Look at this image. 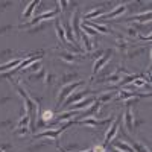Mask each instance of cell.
Here are the masks:
<instances>
[{"mask_svg":"<svg viewBox=\"0 0 152 152\" xmlns=\"http://www.w3.org/2000/svg\"><path fill=\"white\" fill-rule=\"evenodd\" d=\"M81 85H84V82H82V81H76V82H72V84H66V85H62V87H61V91H59V94H58L56 107H58V108H61V104L64 102V100H66L72 93H75V91H76V88L81 87Z\"/></svg>","mask_w":152,"mask_h":152,"instance_id":"cell-1","label":"cell"},{"mask_svg":"<svg viewBox=\"0 0 152 152\" xmlns=\"http://www.w3.org/2000/svg\"><path fill=\"white\" fill-rule=\"evenodd\" d=\"M72 123H75V119H73V120H69L66 125L59 126V128H56V129H47V131H41V132L35 134V135H34V140H40V138H47V137H49V138H53V140H56L58 135H59L62 131H64L66 128H69Z\"/></svg>","mask_w":152,"mask_h":152,"instance_id":"cell-2","label":"cell"},{"mask_svg":"<svg viewBox=\"0 0 152 152\" xmlns=\"http://www.w3.org/2000/svg\"><path fill=\"white\" fill-rule=\"evenodd\" d=\"M113 120H114V117H110V119H94V117H87V119L78 120L76 123H79V125H87V126H94V128H100V126L110 125Z\"/></svg>","mask_w":152,"mask_h":152,"instance_id":"cell-3","label":"cell"},{"mask_svg":"<svg viewBox=\"0 0 152 152\" xmlns=\"http://www.w3.org/2000/svg\"><path fill=\"white\" fill-rule=\"evenodd\" d=\"M119 126H120V119H114L111 122V126H110V129L107 131L105 134V148L110 146V143L114 140V137H116L117 131H119Z\"/></svg>","mask_w":152,"mask_h":152,"instance_id":"cell-4","label":"cell"},{"mask_svg":"<svg viewBox=\"0 0 152 152\" xmlns=\"http://www.w3.org/2000/svg\"><path fill=\"white\" fill-rule=\"evenodd\" d=\"M113 56V50L111 49H108V50H104V53L100 55L97 59H96V62H94V67H93V75H96L100 69H102L107 62H108V59Z\"/></svg>","mask_w":152,"mask_h":152,"instance_id":"cell-5","label":"cell"},{"mask_svg":"<svg viewBox=\"0 0 152 152\" xmlns=\"http://www.w3.org/2000/svg\"><path fill=\"white\" fill-rule=\"evenodd\" d=\"M96 100V97H88V99H82L81 102H78V104H72V105H69V107H66L67 108V111H81V110H87L88 107H90L93 102Z\"/></svg>","mask_w":152,"mask_h":152,"instance_id":"cell-6","label":"cell"},{"mask_svg":"<svg viewBox=\"0 0 152 152\" xmlns=\"http://www.w3.org/2000/svg\"><path fill=\"white\" fill-rule=\"evenodd\" d=\"M91 91L90 90H85V91H76V93H72L67 99H66V104H64V107H69V105H72V104H78V102H81V100L85 97V96H88Z\"/></svg>","mask_w":152,"mask_h":152,"instance_id":"cell-7","label":"cell"},{"mask_svg":"<svg viewBox=\"0 0 152 152\" xmlns=\"http://www.w3.org/2000/svg\"><path fill=\"white\" fill-rule=\"evenodd\" d=\"M128 9V6L126 5H119L117 8H114L111 12H107L105 15H102V17H99L97 20H111V18H116V17H119V15H122L123 12Z\"/></svg>","mask_w":152,"mask_h":152,"instance_id":"cell-8","label":"cell"},{"mask_svg":"<svg viewBox=\"0 0 152 152\" xmlns=\"http://www.w3.org/2000/svg\"><path fill=\"white\" fill-rule=\"evenodd\" d=\"M125 128L128 131L134 129V114L129 107H126V110H125Z\"/></svg>","mask_w":152,"mask_h":152,"instance_id":"cell-9","label":"cell"},{"mask_svg":"<svg viewBox=\"0 0 152 152\" xmlns=\"http://www.w3.org/2000/svg\"><path fill=\"white\" fill-rule=\"evenodd\" d=\"M24 58H29V56H20V58H17V59H12V61H8L6 64H3V66H0V73H5V72L11 70V67H17V66H20V64H21V61H23Z\"/></svg>","mask_w":152,"mask_h":152,"instance_id":"cell-10","label":"cell"},{"mask_svg":"<svg viewBox=\"0 0 152 152\" xmlns=\"http://www.w3.org/2000/svg\"><path fill=\"white\" fill-rule=\"evenodd\" d=\"M107 14V8H104V6H100L99 9L96 8V9H93V11H90V12H87V14L84 15V20H90V18H94V17H102V15H105Z\"/></svg>","mask_w":152,"mask_h":152,"instance_id":"cell-11","label":"cell"},{"mask_svg":"<svg viewBox=\"0 0 152 152\" xmlns=\"http://www.w3.org/2000/svg\"><path fill=\"white\" fill-rule=\"evenodd\" d=\"M38 0H32L31 3H28V6H26V9L23 11V18H31V15H32V12L35 11V8L38 6Z\"/></svg>","mask_w":152,"mask_h":152,"instance_id":"cell-12","label":"cell"},{"mask_svg":"<svg viewBox=\"0 0 152 152\" xmlns=\"http://www.w3.org/2000/svg\"><path fill=\"white\" fill-rule=\"evenodd\" d=\"M79 41H82L84 49L87 50V52H91V50H93V44H91V41H90V38H88V35L84 34L82 31H81V35H79Z\"/></svg>","mask_w":152,"mask_h":152,"instance_id":"cell-13","label":"cell"},{"mask_svg":"<svg viewBox=\"0 0 152 152\" xmlns=\"http://www.w3.org/2000/svg\"><path fill=\"white\" fill-rule=\"evenodd\" d=\"M78 78H79L78 73H66V75L61 76V82H62V85L72 84V82H76V79H78Z\"/></svg>","mask_w":152,"mask_h":152,"instance_id":"cell-14","label":"cell"},{"mask_svg":"<svg viewBox=\"0 0 152 152\" xmlns=\"http://www.w3.org/2000/svg\"><path fill=\"white\" fill-rule=\"evenodd\" d=\"M46 69L43 67V69H40L38 72H35V73H31L29 76H28V79L29 81H41V79H44L46 78Z\"/></svg>","mask_w":152,"mask_h":152,"instance_id":"cell-15","label":"cell"},{"mask_svg":"<svg viewBox=\"0 0 152 152\" xmlns=\"http://www.w3.org/2000/svg\"><path fill=\"white\" fill-rule=\"evenodd\" d=\"M55 29H56V35L61 40V43H67L66 41V32H64V28H62V23H59V20L55 21Z\"/></svg>","mask_w":152,"mask_h":152,"instance_id":"cell-16","label":"cell"},{"mask_svg":"<svg viewBox=\"0 0 152 152\" xmlns=\"http://www.w3.org/2000/svg\"><path fill=\"white\" fill-rule=\"evenodd\" d=\"M90 28H93L96 32H102V34H110V31L111 29H108L107 26H100V24H97V23H93V21H85Z\"/></svg>","mask_w":152,"mask_h":152,"instance_id":"cell-17","label":"cell"},{"mask_svg":"<svg viewBox=\"0 0 152 152\" xmlns=\"http://www.w3.org/2000/svg\"><path fill=\"white\" fill-rule=\"evenodd\" d=\"M40 116H41V120H43L44 123H49L50 120L53 119V111H52V110H43Z\"/></svg>","mask_w":152,"mask_h":152,"instance_id":"cell-18","label":"cell"},{"mask_svg":"<svg viewBox=\"0 0 152 152\" xmlns=\"http://www.w3.org/2000/svg\"><path fill=\"white\" fill-rule=\"evenodd\" d=\"M59 58H61L62 61L69 62V64H72V62H75V61H76V55L69 53V52H61V53H59Z\"/></svg>","mask_w":152,"mask_h":152,"instance_id":"cell-19","label":"cell"},{"mask_svg":"<svg viewBox=\"0 0 152 152\" xmlns=\"http://www.w3.org/2000/svg\"><path fill=\"white\" fill-rule=\"evenodd\" d=\"M49 143H50V142H41V143H35V145L29 146V148H28V151H29V152H38V151H41L43 148H46Z\"/></svg>","mask_w":152,"mask_h":152,"instance_id":"cell-20","label":"cell"},{"mask_svg":"<svg viewBox=\"0 0 152 152\" xmlns=\"http://www.w3.org/2000/svg\"><path fill=\"white\" fill-rule=\"evenodd\" d=\"M40 69H43V64H41V59L40 61H37V62H32L31 66H28L26 69H24L23 72H37V70H40Z\"/></svg>","mask_w":152,"mask_h":152,"instance_id":"cell-21","label":"cell"},{"mask_svg":"<svg viewBox=\"0 0 152 152\" xmlns=\"http://www.w3.org/2000/svg\"><path fill=\"white\" fill-rule=\"evenodd\" d=\"M113 93H104V94H100V96H97L96 97V100H97V102H100V105H104V104H107L108 102V100H111L113 99Z\"/></svg>","mask_w":152,"mask_h":152,"instance_id":"cell-22","label":"cell"},{"mask_svg":"<svg viewBox=\"0 0 152 152\" xmlns=\"http://www.w3.org/2000/svg\"><path fill=\"white\" fill-rule=\"evenodd\" d=\"M43 29H46V23H37L35 26L29 28L28 34H37V32H41Z\"/></svg>","mask_w":152,"mask_h":152,"instance_id":"cell-23","label":"cell"},{"mask_svg":"<svg viewBox=\"0 0 152 152\" xmlns=\"http://www.w3.org/2000/svg\"><path fill=\"white\" fill-rule=\"evenodd\" d=\"M140 53H145V47H140V49H132L131 52H128V58H134V56H138Z\"/></svg>","mask_w":152,"mask_h":152,"instance_id":"cell-24","label":"cell"},{"mask_svg":"<svg viewBox=\"0 0 152 152\" xmlns=\"http://www.w3.org/2000/svg\"><path fill=\"white\" fill-rule=\"evenodd\" d=\"M17 135H28L29 132H31V129L28 128V126H24V128H15V131H14Z\"/></svg>","mask_w":152,"mask_h":152,"instance_id":"cell-25","label":"cell"},{"mask_svg":"<svg viewBox=\"0 0 152 152\" xmlns=\"http://www.w3.org/2000/svg\"><path fill=\"white\" fill-rule=\"evenodd\" d=\"M46 84L47 85H52L53 82H55V79H56V75H53V73H50V75H46Z\"/></svg>","mask_w":152,"mask_h":152,"instance_id":"cell-26","label":"cell"},{"mask_svg":"<svg viewBox=\"0 0 152 152\" xmlns=\"http://www.w3.org/2000/svg\"><path fill=\"white\" fill-rule=\"evenodd\" d=\"M12 125H14V123H12V120H11V119H6V120H3V122H0V129L8 128V126H9V128H12Z\"/></svg>","mask_w":152,"mask_h":152,"instance_id":"cell-27","label":"cell"},{"mask_svg":"<svg viewBox=\"0 0 152 152\" xmlns=\"http://www.w3.org/2000/svg\"><path fill=\"white\" fill-rule=\"evenodd\" d=\"M9 31H12V26H11V24H6V26H2V28H0V35L8 34Z\"/></svg>","mask_w":152,"mask_h":152,"instance_id":"cell-28","label":"cell"},{"mask_svg":"<svg viewBox=\"0 0 152 152\" xmlns=\"http://www.w3.org/2000/svg\"><path fill=\"white\" fill-rule=\"evenodd\" d=\"M12 53V50L11 49H6V50H2V52H0V59H5L8 55H11Z\"/></svg>","mask_w":152,"mask_h":152,"instance_id":"cell-29","label":"cell"},{"mask_svg":"<svg viewBox=\"0 0 152 152\" xmlns=\"http://www.w3.org/2000/svg\"><path fill=\"white\" fill-rule=\"evenodd\" d=\"M11 96H3V97H0V105H5V104H8V102H11Z\"/></svg>","mask_w":152,"mask_h":152,"instance_id":"cell-30","label":"cell"},{"mask_svg":"<svg viewBox=\"0 0 152 152\" xmlns=\"http://www.w3.org/2000/svg\"><path fill=\"white\" fill-rule=\"evenodd\" d=\"M126 32H128L129 37H134V38L137 37V29L135 28H128V29H126Z\"/></svg>","mask_w":152,"mask_h":152,"instance_id":"cell-31","label":"cell"},{"mask_svg":"<svg viewBox=\"0 0 152 152\" xmlns=\"http://www.w3.org/2000/svg\"><path fill=\"white\" fill-rule=\"evenodd\" d=\"M91 152H107V151H105V146H94Z\"/></svg>","mask_w":152,"mask_h":152,"instance_id":"cell-32","label":"cell"},{"mask_svg":"<svg viewBox=\"0 0 152 152\" xmlns=\"http://www.w3.org/2000/svg\"><path fill=\"white\" fill-rule=\"evenodd\" d=\"M8 5H12L11 2H0V9H5Z\"/></svg>","mask_w":152,"mask_h":152,"instance_id":"cell-33","label":"cell"},{"mask_svg":"<svg viewBox=\"0 0 152 152\" xmlns=\"http://www.w3.org/2000/svg\"><path fill=\"white\" fill-rule=\"evenodd\" d=\"M58 148H59V152H70V151H67V149H64V148H61L59 145H58ZM82 152H91V149H88V151H82Z\"/></svg>","mask_w":152,"mask_h":152,"instance_id":"cell-34","label":"cell"},{"mask_svg":"<svg viewBox=\"0 0 152 152\" xmlns=\"http://www.w3.org/2000/svg\"><path fill=\"white\" fill-rule=\"evenodd\" d=\"M111 152H120L119 149H116V148H111Z\"/></svg>","mask_w":152,"mask_h":152,"instance_id":"cell-35","label":"cell"},{"mask_svg":"<svg viewBox=\"0 0 152 152\" xmlns=\"http://www.w3.org/2000/svg\"><path fill=\"white\" fill-rule=\"evenodd\" d=\"M0 152H5V151H2V149H0Z\"/></svg>","mask_w":152,"mask_h":152,"instance_id":"cell-36","label":"cell"}]
</instances>
